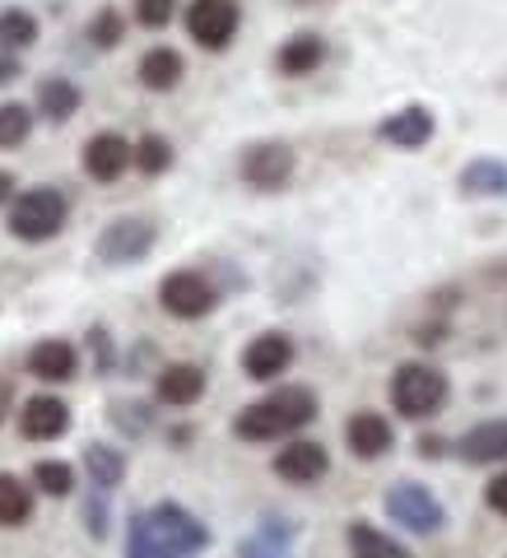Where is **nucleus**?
<instances>
[{
    "label": "nucleus",
    "mask_w": 507,
    "mask_h": 558,
    "mask_svg": "<svg viewBox=\"0 0 507 558\" xmlns=\"http://www.w3.org/2000/svg\"><path fill=\"white\" fill-rule=\"evenodd\" d=\"M419 457H424V461L443 457V442H438V438H419Z\"/></svg>",
    "instance_id": "nucleus-37"
},
{
    "label": "nucleus",
    "mask_w": 507,
    "mask_h": 558,
    "mask_svg": "<svg viewBox=\"0 0 507 558\" xmlns=\"http://www.w3.org/2000/svg\"><path fill=\"white\" fill-rule=\"evenodd\" d=\"M326 470H330L326 447H322V442H312V438L289 442V447L275 457V475H279V480H289V484H317Z\"/></svg>",
    "instance_id": "nucleus-13"
},
{
    "label": "nucleus",
    "mask_w": 507,
    "mask_h": 558,
    "mask_svg": "<svg viewBox=\"0 0 507 558\" xmlns=\"http://www.w3.org/2000/svg\"><path fill=\"white\" fill-rule=\"evenodd\" d=\"M84 517H89V535H94V539L108 535V508H102V498H89V502H84Z\"/></svg>",
    "instance_id": "nucleus-35"
},
{
    "label": "nucleus",
    "mask_w": 507,
    "mask_h": 558,
    "mask_svg": "<svg viewBox=\"0 0 507 558\" xmlns=\"http://www.w3.org/2000/svg\"><path fill=\"white\" fill-rule=\"evenodd\" d=\"M65 215L70 205L57 186H33L10 201V233L20 242H47L65 229Z\"/></svg>",
    "instance_id": "nucleus-4"
},
{
    "label": "nucleus",
    "mask_w": 507,
    "mask_h": 558,
    "mask_svg": "<svg viewBox=\"0 0 507 558\" xmlns=\"http://www.w3.org/2000/svg\"><path fill=\"white\" fill-rule=\"evenodd\" d=\"M159 303H164V312H172V317L201 322V317L215 312L219 293H215V284H209L201 270H172L164 284H159Z\"/></svg>",
    "instance_id": "nucleus-6"
},
{
    "label": "nucleus",
    "mask_w": 507,
    "mask_h": 558,
    "mask_svg": "<svg viewBox=\"0 0 507 558\" xmlns=\"http://www.w3.org/2000/svg\"><path fill=\"white\" fill-rule=\"evenodd\" d=\"M84 475L94 480L98 494H112V488L126 480V457H121L117 447H108V442H89L84 447Z\"/></svg>",
    "instance_id": "nucleus-21"
},
{
    "label": "nucleus",
    "mask_w": 507,
    "mask_h": 558,
    "mask_svg": "<svg viewBox=\"0 0 507 558\" xmlns=\"http://www.w3.org/2000/svg\"><path fill=\"white\" fill-rule=\"evenodd\" d=\"M238 24H242L238 0H191V5H186V33L205 51H224V47H229Z\"/></svg>",
    "instance_id": "nucleus-8"
},
{
    "label": "nucleus",
    "mask_w": 507,
    "mask_h": 558,
    "mask_svg": "<svg viewBox=\"0 0 507 558\" xmlns=\"http://www.w3.org/2000/svg\"><path fill=\"white\" fill-rule=\"evenodd\" d=\"M387 517L414 535H433V531H443V521H447L443 502L433 498L424 484H410V480L387 488Z\"/></svg>",
    "instance_id": "nucleus-7"
},
{
    "label": "nucleus",
    "mask_w": 507,
    "mask_h": 558,
    "mask_svg": "<svg viewBox=\"0 0 507 558\" xmlns=\"http://www.w3.org/2000/svg\"><path fill=\"white\" fill-rule=\"evenodd\" d=\"M121 33H126V20H121L117 10H98V14H94V24H89V38H94V47L112 51V47L121 43Z\"/></svg>",
    "instance_id": "nucleus-30"
},
{
    "label": "nucleus",
    "mask_w": 507,
    "mask_h": 558,
    "mask_svg": "<svg viewBox=\"0 0 507 558\" xmlns=\"http://www.w3.org/2000/svg\"><path fill=\"white\" fill-rule=\"evenodd\" d=\"M289 363H293V340L279 336V330H266V336H256L242 349V373L252 381H275L279 373H289Z\"/></svg>",
    "instance_id": "nucleus-10"
},
{
    "label": "nucleus",
    "mask_w": 507,
    "mask_h": 558,
    "mask_svg": "<svg viewBox=\"0 0 507 558\" xmlns=\"http://www.w3.org/2000/svg\"><path fill=\"white\" fill-rule=\"evenodd\" d=\"M209 545V531L178 502H159L154 512L131 517L126 549L135 558H159V554H201Z\"/></svg>",
    "instance_id": "nucleus-1"
},
{
    "label": "nucleus",
    "mask_w": 507,
    "mask_h": 558,
    "mask_svg": "<svg viewBox=\"0 0 507 558\" xmlns=\"http://www.w3.org/2000/svg\"><path fill=\"white\" fill-rule=\"evenodd\" d=\"M312 418H317V391L279 387L266 400H252V405L238 414L233 433L242 442H275V438H289V433L307 428Z\"/></svg>",
    "instance_id": "nucleus-2"
},
{
    "label": "nucleus",
    "mask_w": 507,
    "mask_h": 558,
    "mask_svg": "<svg viewBox=\"0 0 507 558\" xmlns=\"http://www.w3.org/2000/svg\"><path fill=\"white\" fill-rule=\"evenodd\" d=\"M484 502H488V512L507 517V470H503V475H494V480L484 484Z\"/></svg>",
    "instance_id": "nucleus-34"
},
{
    "label": "nucleus",
    "mask_w": 507,
    "mask_h": 558,
    "mask_svg": "<svg viewBox=\"0 0 507 558\" xmlns=\"http://www.w3.org/2000/svg\"><path fill=\"white\" fill-rule=\"evenodd\" d=\"M112 424L121 433H135V438H140V433L149 428V410L135 405V400H117V405H112Z\"/></svg>",
    "instance_id": "nucleus-32"
},
{
    "label": "nucleus",
    "mask_w": 507,
    "mask_h": 558,
    "mask_svg": "<svg viewBox=\"0 0 507 558\" xmlns=\"http://www.w3.org/2000/svg\"><path fill=\"white\" fill-rule=\"evenodd\" d=\"M466 196H507V163L503 159H475L461 168Z\"/></svg>",
    "instance_id": "nucleus-23"
},
{
    "label": "nucleus",
    "mask_w": 507,
    "mask_h": 558,
    "mask_svg": "<svg viewBox=\"0 0 507 558\" xmlns=\"http://www.w3.org/2000/svg\"><path fill=\"white\" fill-rule=\"evenodd\" d=\"M345 545L354 549V554H391V558H406V554H410L406 545H400V539H391V535L373 531L369 521H354V526L345 531Z\"/></svg>",
    "instance_id": "nucleus-26"
},
{
    "label": "nucleus",
    "mask_w": 507,
    "mask_h": 558,
    "mask_svg": "<svg viewBox=\"0 0 507 558\" xmlns=\"http://www.w3.org/2000/svg\"><path fill=\"white\" fill-rule=\"evenodd\" d=\"M131 168V140L117 131H98L89 145H84V172L94 182H117L121 172Z\"/></svg>",
    "instance_id": "nucleus-12"
},
{
    "label": "nucleus",
    "mask_w": 507,
    "mask_h": 558,
    "mask_svg": "<svg viewBox=\"0 0 507 558\" xmlns=\"http://www.w3.org/2000/svg\"><path fill=\"white\" fill-rule=\"evenodd\" d=\"M345 442H349V451L354 457H363V461H377V457H387V451L396 447V433H391V424L382 418L377 410H363V414H354L345 424Z\"/></svg>",
    "instance_id": "nucleus-14"
},
{
    "label": "nucleus",
    "mask_w": 507,
    "mask_h": 558,
    "mask_svg": "<svg viewBox=\"0 0 507 558\" xmlns=\"http://www.w3.org/2000/svg\"><path fill=\"white\" fill-rule=\"evenodd\" d=\"M33 484H38L43 494H51V498H65L70 488H75V470H70L65 461H38L33 465Z\"/></svg>",
    "instance_id": "nucleus-29"
},
{
    "label": "nucleus",
    "mask_w": 507,
    "mask_h": 558,
    "mask_svg": "<svg viewBox=\"0 0 507 558\" xmlns=\"http://www.w3.org/2000/svg\"><path fill=\"white\" fill-rule=\"evenodd\" d=\"M322 61H326V43L317 38V33H293V38L279 47V70H285L289 80L312 75Z\"/></svg>",
    "instance_id": "nucleus-20"
},
{
    "label": "nucleus",
    "mask_w": 507,
    "mask_h": 558,
    "mask_svg": "<svg viewBox=\"0 0 507 558\" xmlns=\"http://www.w3.org/2000/svg\"><path fill=\"white\" fill-rule=\"evenodd\" d=\"M14 80H20V61H14L10 51L0 47V84H14Z\"/></svg>",
    "instance_id": "nucleus-36"
},
{
    "label": "nucleus",
    "mask_w": 507,
    "mask_h": 558,
    "mask_svg": "<svg viewBox=\"0 0 507 558\" xmlns=\"http://www.w3.org/2000/svg\"><path fill=\"white\" fill-rule=\"evenodd\" d=\"M131 163L145 172V178H159V172L172 168V145L164 135H140L135 145H131Z\"/></svg>",
    "instance_id": "nucleus-25"
},
{
    "label": "nucleus",
    "mask_w": 507,
    "mask_h": 558,
    "mask_svg": "<svg viewBox=\"0 0 507 558\" xmlns=\"http://www.w3.org/2000/svg\"><path fill=\"white\" fill-rule=\"evenodd\" d=\"M154 238H159V229L149 219H112L98 233L94 252L102 266H135V260H145L154 252Z\"/></svg>",
    "instance_id": "nucleus-5"
},
{
    "label": "nucleus",
    "mask_w": 507,
    "mask_h": 558,
    "mask_svg": "<svg viewBox=\"0 0 507 558\" xmlns=\"http://www.w3.org/2000/svg\"><path fill=\"white\" fill-rule=\"evenodd\" d=\"M14 201V172H0V205Z\"/></svg>",
    "instance_id": "nucleus-38"
},
{
    "label": "nucleus",
    "mask_w": 507,
    "mask_h": 558,
    "mask_svg": "<svg viewBox=\"0 0 507 558\" xmlns=\"http://www.w3.org/2000/svg\"><path fill=\"white\" fill-rule=\"evenodd\" d=\"M33 517V488L20 475H0V526H24Z\"/></svg>",
    "instance_id": "nucleus-24"
},
{
    "label": "nucleus",
    "mask_w": 507,
    "mask_h": 558,
    "mask_svg": "<svg viewBox=\"0 0 507 558\" xmlns=\"http://www.w3.org/2000/svg\"><path fill=\"white\" fill-rule=\"evenodd\" d=\"M33 43H38V20L28 10H0V47L24 51Z\"/></svg>",
    "instance_id": "nucleus-27"
},
{
    "label": "nucleus",
    "mask_w": 507,
    "mask_h": 558,
    "mask_svg": "<svg viewBox=\"0 0 507 558\" xmlns=\"http://www.w3.org/2000/svg\"><path fill=\"white\" fill-rule=\"evenodd\" d=\"M154 396L172 410L196 405V400L205 396V373L196 368V363H168V368L159 373V381H154Z\"/></svg>",
    "instance_id": "nucleus-15"
},
{
    "label": "nucleus",
    "mask_w": 507,
    "mask_h": 558,
    "mask_svg": "<svg viewBox=\"0 0 507 558\" xmlns=\"http://www.w3.org/2000/svg\"><path fill=\"white\" fill-rule=\"evenodd\" d=\"M178 14V0H135V20L145 28H168Z\"/></svg>",
    "instance_id": "nucleus-31"
},
{
    "label": "nucleus",
    "mask_w": 507,
    "mask_h": 558,
    "mask_svg": "<svg viewBox=\"0 0 507 558\" xmlns=\"http://www.w3.org/2000/svg\"><path fill=\"white\" fill-rule=\"evenodd\" d=\"M33 131V112L24 102H0V149H20Z\"/></svg>",
    "instance_id": "nucleus-28"
},
{
    "label": "nucleus",
    "mask_w": 507,
    "mask_h": 558,
    "mask_svg": "<svg viewBox=\"0 0 507 558\" xmlns=\"http://www.w3.org/2000/svg\"><path fill=\"white\" fill-rule=\"evenodd\" d=\"M38 112L47 117V121H70L80 112V89L70 84L65 75H51V80H43L38 84Z\"/></svg>",
    "instance_id": "nucleus-22"
},
{
    "label": "nucleus",
    "mask_w": 507,
    "mask_h": 558,
    "mask_svg": "<svg viewBox=\"0 0 507 558\" xmlns=\"http://www.w3.org/2000/svg\"><path fill=\"white\" fill-rule=\"evenodd\" d=\"M182 75H186V65H182V57H178L172 47H154V51H145V57H140V84H145V89H154V94L178 89Z\"/></svg>",
    "instance_id": "nucleus-19"
},
{
    "label": "nucleus",
    "mask_w": 507,
    "mask_h": 558,
    "mask_svg": "<svg viewBox=\"0 0 507 558\" xmlns=\"http://www.w3.org/2000/svg\"><path fill=\"white\" fill-rule=\"evenodd\" d=\"M10 400H14V391H10V381H0V424H5V414H10Z\"/></svg>",
    "instance_id": "nucleus-39"
},
{
    "label": "nucleus",
    "mask_w": 507,
    "mask_h": 558,
    "mask_svg": "<svg viewBox=\"0 0 507 558\" xmlns=\"http://www.w3.org/2000/svg\"><path fill=\"white\" fill-rule=\"evenodd\" d=\"M377 135L387 140V145H396V149H419V145H428L433 140V112L428 108H400V112H391L387 121L377 126Z\"/></svg>",
    "instance_id": "nucleus-17"
},
{
    "label": "nucleus",
    "mask_w": 507,
    "mask_h": 558,
    "mask_svg": "<svg viewBox=\"0 0 507 558\" xmlns=\"http://www.w3.org/2000/svg\"><path fill=\"white\" fill-rule=\"evenodd\" d=\"M461 461L466 465H494V461H507V418H484L466 433L457 442Z\"/></svg>",
    "instance_id": "nucleus-16"
},
{
    "label": "nucleus",
    "mask_w": 507,
    "mask_h": 558,
    "mask_svg": "<svg viewBox=\"0 0 507 558\" xmlns=\"http://www.w3.org/2000/svg\"><path fill=\"white\" fill-rule=\"evenodd\" d=\"M242 182L256 186V191H279L289 186L293 178V149L285 145V140H261V145H252L248 154H242Z\"/></svg>",
    "instance_id": "nucleus-9"
},
{
    "label": "nucleus",
    "mask_w": 507,
    "mask_h": 558,
    "mask_svg": "<svg viewBox=\"0 0 507 558\" xmlns=\"http://www.w3.org/2000/svg\"><path fill=\"white\" fill-rule=\"evenodd\" d=\"M70 428V405L57 396H33L24 400V410H20V433L28 442H57L61 433Z\"/></svg>",
    "instance_id": "nucleus-11"
},
{
    "label": "nucleus",
    "mask_w": 507,
    "mask_h": 558,
    "mask_svg": "<svg viewBox=\"0 0 507 558\" xmlns=\"http://www.w3.org/2000/svg\"><path fill=\"white\" fill-rule=\"evenodd\" d=\"M80 368V354L70 340H38L28 349V373L38 381H70Z\"/></svg>",
    "instance_id": "nucleus-18"
},
{
    "label": "nucleus",
    "mask_w": 507,
    "mask_h": 558,
    "mask_svg": "<svg viewBox=\"0 0 507 558\" xmlns=\"http://www.w3.org/2000/svg\"><path fill=\"white\" fill-rule=\"evenodd\" d=\"M447 373L433 368V363H400L391 377V405L406 418H433L447 405Z\"/></svg>",
    "instance_id": "nucleus-3"
},
{
    "label": "nucleus",
    "mask_w": 507,
    "mask_h": 558,
    "mask_svg": "<svg viewBox=\"0 0 507 558\" xmlns=\"http://www.w3.org/2000/svg\"><path fill=\"white\" fill-rule=\"evenodd\" d=\"M293 545V531H275V526H266V531H261L256 539H248V545H242V549H248V554H261V549H289Z\"/></svg>",
    "instance_id": "nucleus-33"
}]
</instances>
